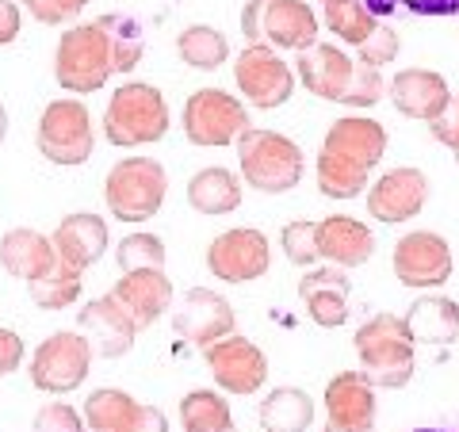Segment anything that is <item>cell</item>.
<instances>
[{"mask_svg": "<svg viewBox=\"0 0 459 432\" xmlns=\"http://www.w3.org/2000/svg\"><path fill=\"white\" fill-rule=\"evenodd\" d=\"M77 333H84V341L92 344L96 356L119 359V356H126L134 349L138 325H134V318L126 314V307L115 295H100L77 314Z\"/></svg>", "mask_w": 459, "mask_h": 432, "instance_id": "ffe728a7", "label": "cell"}, {"mask_svg": "<svg viewBox=\"0 0 459 432\" xmlns=\"http://www.w3.org/2000/svg\"><path fill=\"white\" fill-rule=\"evenodd\" d=\"M20 4L31 12L39 23L57 27V23H74L81 12L89 8V0H20Z\"/></svg>", "mask_w": 459, "mask_h": 432, "instance_id": "ab89813d", "label": "cell"}, {"mask_svg": "<svg viewBox=\"0 0 459 432\" xmlns=\"http://www.w3.org/2000/svg\"><path fill=\"white\" fill-rule=\"evenodd\" d=\"M325 432H371L376 428V386L364 371H341L325 386Z\"/></svg>", "mask_w": 459, "mask_h": 432, "instance_id": "d6986e66", "label": "cell"}, {"mask_svg": "<svg viewBox=\"0 0 459 432\" xmlns=\"http://www.w3.org/2000/svg\"><path fill=\"white\" fill-rule=\"evenodd\" d=\"M241 177L238 172H230L222 165H211V168H199L195 177L188 180V203L192 211L207 214V219H219V214H230L241 207Z\"/></svg>", "mask_w": 459, "mask_h": 432, "instance_id": "4316f807", "label": "cell"}, {"mask_svg": "<svg viewBox=\"0 0 459 432\" xmlns=\"http://www.w3.org/2000/svg\"><path fill=\"white\" fill-rule=\"evenodd\" d=\"M318 261H329L333 268H360L364 261H371L376 253V234L371 226L360 219H349V214H329L318 222Z\"/></svg>", "mask_w": 459, "mask_h": 432, "instance_id": "603a6c76", "label": "cell"}, {"mask_svg": "<svg viewBox=\"0 0 459 432\" xmlns=\"http://www.w3.org/2000/svg\"><path fill=\"white\" fill-rule=\"evenodd\" d=\"M0 268H4L12 280L35 283L57 268V249L47 234H39L31 226H16L0 238Z\"/></svg>", "mask_w": 459, "mask_h": 432, "instance_id": "484cf974", "label": "cell"}, {"mask_svg": "<svg viewBox=\"0 0 459 432\" xmlns=\"http://www.w3.org/2000/svg\"><path fill=\"white\" fill-rule=\"evenodd\" d=\"M386 96L406 119L421 123H437L452 104V89L437 69H398L386 84Z\"/></svg>", "mask_w": 459, "mask_h": 432, "instance_id": "44dd1931", "label": "cell"}, {"mask_svg": "<svg viewBox=\"0 0 459 432\" xmlns=\"http://www.w3.org/2000/svg\"><path fill=\"white\" fill-rule=\"evenodd\" d=\"M406 329L413 341L425 344H452L459 341V302L444 298V295H425L410 307L406 314Z\"/></svg>", "mask_w": 459, "mask_h": 432, "instance_id": "83f0119b", "label": "cell"}, {"mask_svg": "<svg viewBox=\"0 0 459 432\" xmlns=\"http://www.w3.org/2000/svg\"><path fill=\"white\" fill-rule=\"evenodd\" d=\"M104 134L111 146L134 150L153 146L169 134V104L165 96L146 81H126L111 92L104 111Z\"/></svg>", "mask_w": 459, "mask_h": 432, "instance_id": "8992f818", "label": "cell"}, {"mask_svg": "<svg viewBox=\"0 0 459 432\" xmlns=\"http://www.w3.org/2000/svg\"><path fill=\"white\" fill-rule=\"evenodd\" d=\"M172 329L188 344H195V349H211L214 341H222L238 329V314L219 291L192 287L177 307V314H172Z\"/></svg>", "mask_w": 459, "mask_h": 432, "instance_id": "e0dca14e", "label": "cell"}, {"mask_svg": "<svg viewBox=\"0 0 459 432\" xmlns=\"http://www.w3.org/2000/svg\"><path fill=\"white\" fill-rule=\"evenodd\" d=\"M268 264H272L268 238L253 226L226 229V234H219L207 245V268L222 283H253L264 276Z\"/></svg>", "mask_w": 459, "mask_h": 432, "instance_id": "5bb4252c", "label": "cell"}, {"mask_svg": "<svg viewBox=\"0 0 459 432\" xmlns=\"http://www.w3.org/2000/svg\"><path fill=\"white\" fill-rule=\"evenodd\" d=\"M8 138V111H4V104H0V142Z\"/></svg>", "mask_w": 459, "mask_h": 432, "instance_id": "ee69618b", "label": "cell"}, {"mask_svg": "<svg viewBox=\"0 0 459 432\" xmlns=\"http://www.w3.org/2000/svg\"><path fill=\"white\" fill-rule=\"evenodd\" d=\"M92 344L84 341V333L77 329H62V333H50L47 341L35 349L31 356V383L42 394H69L89 379L92 371Z\"/></svg>", "mask_w": 459, "mask_h": 432, "instance_id": "8fae6325", "label": "cell"}, {"mask_svg": "<svg viewBox=\"0 0 459 432\" xmlns=\"http://www.w3.org/2000/svg\"><path fill=\"white\" fill-rule=\"evenodd\" d=\"M204 356L219 391L226 394H256L268 383V356L249 337L230 333L222 341H214L211 349H204Z\"/></svg>", "mask_w": 459, "mask_h": 432, "instance_id": "9a60e30c", "label": "cell"}, {"mask_svg": "<svg viewBox=\"0 0 459 432\" xmlns=\"http://www.w3.org/2000/svg\"><path fill=\"white\" fill-rule=\"evenodd\" d=\"M20 4L16 0H0V47H8V42H16L20 35Z\"/></svg>", "mask_w": 459, "mask_h": 432, "instance_id": "7bdbcfd3", "label": "cell"}, {"mask_svg": "<svg viewBox=\"0 0 459 432\" xmlns=\"http://www.w3.org/2000/svg\"><path fill=\"white\" fill-rule=\"evenodd\" d=\"M322 20L329 27V35H337L341 42H349L352 50L383 23V20L371 16L360 0H322Z\"/></svg>", "mask_w": 459, "mask_h": 432, "instance_id": "1f68e13d", "label": "cell"}, {"mask_svg": "<svg viewBox=\"0 0 459 432\" xmlns=\"http://www.w3.org/2000/svg\"><path fill=\"white\" fill-rule=\"evenodd\" d=\"M115 73H119L115 47H111V35L100 27V20L69 27V31L57 39L54 77L65 92H74V96L100 92L108 84V77H115Z\"/></svg>", "mask_w": 459, "mask_h": 432, "instance_id": "5b68a950", "label": "cell"}, {"mask_svg": "<svg viewBox=\"0 0 459 432\" xmlns=\"http://www.w3.org/2000/svg\"><path fill=\"white\" fill-rule=\"evenodd\" d=\"M429 134H433L440 146H448L452 153H459V99H452L448 111H444L437 123H429Z\"/></svg>", "mask_w": 459, "mask_h": 432, "instance_id": "60d3db41", "label": "cell"}, {"mask_svg": "<svg viewBox=\"0 0 459 432\" xmlns=\"http://www.w3.org/2000/svg\"><path fill=\"white\" fill-rule=\"evenodd\" d=\"M119 272H142V268H165V241L157 234H131L115 249Z\"/></svg>", "mask_w": 459, "mask_h": 432, "instance_id": "e575fe53", "label": "cell"}, {"mask_svg": "<svg viewBox=\"0 0 459 432\" xmlns=\"http://www.w3.org/2000/svg\"><path fill=\"white\" fill-rule=\"evenodd\" d=\"M360 4L376 20L391 16V12H398V8H406L410 16H455L459 12V0H360Z\"/></svg>", "mask_w": 459, "mask_h": 432, "instance_id": "74e56055", "label": "cell"}, {"mask_svg": "<svg viewBox=\"0 0 459 432\" xmlns=\"http://www.w3.org/2000/svg\"><path fill=\"white\" fill-rule=\"evenodd\" d=\"M177 54H180V62L184 65H192V69H219L226 65V57H230V42L226 35L219 31V27H207V23H192V27H184L180 39H177Z\"/></svg>", "mask_w": 459, "mask_h": 432, "instance_id": "4dcf8cb0", "label": "cell"}, {"mask_svg": "<svg viewBox=\"0 0 459 432\" xmlns=\"http://www.w3.org/2000/svg\"><path fill=\"white\" fill-rule=\"evenodd\" d=\"M54 249H57V261H65L69 268H92L100 256L108 253L111 245V234H108V219H100V214H65L62 222H57V229L50 234Z\"/></svg>", "mask_w": 459, "mask_h": 432, "instance_id": "cb8c5ba5", "label": "cell"}, {"mask_svg": "<svg viewBox=\"0 0 459 432\" xmlns=\"http://www.w3.org/2000/svg\"><path fill=\"white\" fill-rule=\"evenodd\" d=\"M81 413L89 432H169L161 410L131 398L126 391H115V386L92 391Z\"/></svg>", "mask_w": 459, "mask_h": 432, "instance_id": "2e32d148", "label": "cell"}, {"mask_svg": "<svg viewBox=\"0 0 459 432\" xmlns=\"http://www.w3.org/2000/svg\"><path fill=\"white\" fill-rule=\"evenodd\" d=\"M23 352H27L23 337H20V333H12V329H0V379L12 376V371H20Z\"/></svg>", "mask_w": 459, "mask_h": 432, "instance_id": "b9f144b4", "label": "cell"}, {"mask_svg": "<svg viewBox=\"0 0 459 432\" xmlns=\"http://www.w3.org/2000/svg\"><path fill=\"white\" fill-rule=\"evenodd\" d=\"M100 27L111 35L115 65H119V73H131V69L142 62V50H146L138 20L126 16V12H108V16H100Z\"/></svg>", "mask_w": 459, "mask_h": 432, "instance_id": "836d02e7", "label": "cell"}, {"mask_svg": "<svg viewBox=\"0 0 459 432\" xmlns=\"http://www.w3.org/2000/svg\"><path fill=\"white\" fill-rule=\"evenodd\" d=\"M111 295L123 302L126 314L134 318L138 329H150L172 302V280L165 268H142V272H123V280L111 287Z\"/></svg>", "mask_w": 459, "mask_h": 432, "instance_id": "d4e9b609", "label": "cell"}, {"mask_svg": "<svg viewBox=\"0 0 459 432\" xmlns=\"http://www.w3.org/2000/svg\"><path fill=\"white\" fill-rule=\"evenodd\" d=\"M180 428L184 432H238L230 402L219 391H188L180 398Z\"/></svg>", "mask_w": 459, "mask_h": 432, "instance_id": "f546056e", "label": "cell"}, {"mask_svg": "<svg viewBox=\"0 0 459 432\" xmlns=\"http://www.w3.org/2000/svg\"><path fill=\"white\" fill-rule=\"evenodd\" d=\"M238 165H241V180L249 188L264 195H283L299 188V180L307 172V157L299 150V142H291L287 134L249 126L238 138Z\"/></svg>", "mask_w": 459, "mask_h": 432, "instance_id": "277c9868", "label": "cell"}, {"mask_svg": "<svg viewBox=\"0 0 459 432\" xmlns=\"http://www.w3.org/2000/svg\"><path fill=\"white\" fill-rule=\"evenodd\" d=\"M295 81H303V89L310 96L333 99V104H344V108H371L383 99L379 69L352 62V54H344L341 47L322 42V39L310 50L299 54Z\"/></svg>", "mask_w": 459, "mask_h": 432, "instance_id": "7a4b0ae2", "label": "cell"}, {"mask_svg": "<svg viewBox=\"0 0 459 432\" xmlns=\"http://www.w3.org/2000/svg\"><path fill=\"white\" fill-rule=\"evenodd\" d=\"M356 356H360V371L376 391H398L413 379L418 371V356H413V341L406 318L398 314H376L356 329Z\"/></svg>", "mask_w": 459, "mask_h": 432, "instance_id": "3957f363", "label": "cell"}, {"mask_svg": "<svg viewBox=\"0 0 459 432\" xmlns=\"http://www.w3.org/2000/svg\"><path fill=\"white\" fill-rule=\"evenodd\" d=\"M455 165H459V153H455Z\"/></svg>", "mask_w": 459, "mask_h": 432, "instance_id": "f6af8a7d", "label": "cell"}, {"mask_svg": "<svg viewBox=\"0 0 459 432\" xmlns=\"http://www.w3.org/2000/svg\"><path fill=\"white\" fill-rule=\"evenodd\" d=\"M402 50V42H398V31L391 23H379L376 31H371L360 47H356V62H364L371 69H379V65H391L394 57Z\"/></svg>", "mask_w": 459, "mask_h": 432, "instance_id": "8d00e7d4", "label": "cell"}, {"mask_svg": "<svg viewBox=\"0 0 459 432\" xmlns=\"http://www.w3.org/2000/svg\"><path fill=\"white\" fill-rule=\"evenodd\" d=\"M81 291H84V272L69 268L65 261H57V268L50 272V276L27 283V295H31V302L39 310H65V307H74V302L81 298Z\"/></svg>", "mask_w": 459, "mask_h": 432, "instance_id": "d6a6232c", "label": "cell"}, {"mask_svg": "<svg viewBox=\"0 0 459 432\" xmlns=\"http://www.w3.org/2000/svg\"><path fill=\"white\" fill-rule=\"evenodd\" d=\"M241 35L249 39V47L303 54L318 42L322 27L307 0H249L241 8Z\"/></svg>", "mask_w": 459, "mask_h": 432, "instance_id": "52a82bcc", "label": "cell"}, {"mask_svg": "<svg viewBox=\"0 0 459 432\" xmlns=\"http://www.w3.org/2000/svg\"><path fill=\"white\" fill-rule=\"evenodd\" d=\"M249 131V111L238 96H230L226 89H199L184 104V134L192 146L204 150H222Z\"/></svg>", "mask_w": 459, "mask_h": 432, "instance_id": "30bf717a", "label": "cell"}, {"mask_svg": "<svg viewBox=\"0 0 459 432\" xmlns=\"http://www.w3.org/2000/svg\"><path fill=\"white\" fill-rule=\"evenodd\" d=\"M394 276L402 287L410 291H433L452 280V249L448 241L433 229H413V234H402L394 245Z\"/></svg>", "mask_w": 459, "mask_h": 432, "instance_id": "4fadbf2b", "label": "cell"}, {"mask_svg": "<svg viewBox=\"0 0 459 432\" xmlns=\"http://www.w3.org/2000/svg\"><path fill=\"white\" fill-rule=\"evenodd\" d=\"M299 298L310 314L314 325L322 329H341L349 322V298H352V280L344 276V268L322 264L310 268L303 280H299Z\"/></svg>", "mask_w": 459, "mask_h": 432, "instance_id": "7402d4cb", "label": "cell"}, {"mask_svg": "<svg viewBox=\"0 0 459 432\" xmlns=\"http://www.w3.org/2000/svg\"><path fill=\"white\" fill-rule=\"evenodd\" d=\"M35 146L39 153L54 165H84L96 150V131H92V115L89 108L74 96H62V99H50L39 115V126H35Z\"/></svg>", "mask_w": 459, "mask_h": 432, "instance_id": "9c48e42d", "label": "cell"}, {"mask_svg": "<svg viewBox=\"0 0 459 432\" xmlns=\"http://www.w3.org/2000/svg\"><path fill=\"white\" fill-rule=\"evenodd\" d=\"M429 203V177L421 168H391L368 188V214L386 226L418 219L421 207Z\"/></svg>", "mask_w": 459, "mask_h": 432, "instance_id": "ac0fdd59", "label": "cell"}, {"mask_svg": "<svg viewBox=\"0 0 459 432\" xmlns=\"http://www.w3.org/2000/svg\"><path fill=\"white\" fill-rule=\"evenodd\" d=\"M314 234H318V222L310 219H299V222H287L280 245H283V256L299 268H314L318 264V245H314Z\"/></svg>", "mask_w": 459, "mask_h": 432, "instance_id": "d590c367", "label": "cell"}, {"mask_svg": "<svg viewBox=\"0 0 459 432\" xmlns=\"http://www.w3.org/2000/svg\"><path fill=\"white\" fill-rule=\"evenodd\" d=\"M386 126L368 115H344L322 138L318 192L325 199H356L371 188V172L386 153Z\"/></svg>", "mask_w": 459, "mask_h": 432, "instance_id": "6da1fadb", "label": "cell"}, {"mask_svg": "<svg viewBox=\"0 0 459 432\" xmlns=\"http://www.w3.org/2000/svg\"><path fill=\"white\" fill-rule=\"evenodd\" d=\"M264 432H310L314 425V398L299 386H276L256 410Z\"/></svg>", "mask_w": 459, "mask_h": 432, "instance_id": "f1b7e54d", "label": "cell"}, {"mask_svg": "<svg viewBox=\"0 0 459 432\" xmlns=\"http://www.w3.org/2000/svg\"><path fill=\"white\" fill-rule=\"evenodd\" d=\"M169 172L153 157H123L104 177V203L111 219L119 222H146L165 203Z\"/></svg>", "mask_w": 459, "mask_h": 432, "instance_id": "ba28073f", "label": "cell"}, {"mask_svg": "<svg viewBox=\"0 0 459 432\" xmlns=\"http://www.w3.org/2000/svg\"><path fill=\"white\" fill-rule=\"evenodd\" d=\"M234 81H238V92L261 111L283 108L295 92V69L272 47H246L241 50L234 57Z\"/></svg>", "mask_w": 459, "mask_h": 432, "instance_id": "7c38bea8", "label": "cell"}, {"mask_svg": "<svg viewBox=\"0 0 459 432\" xmlns=\"http://www.w3.org/2000/svg\"><path fill=\"white\" fill-rule=\"evenodd\" d=\"M31 432H89V425H84V413L65 406V402H47L35 413Z\"/></svg>", "mask_w": 459, "mask_h": 432, "instance_id": "f35d334b", "label": "cell"}]
</instances>
